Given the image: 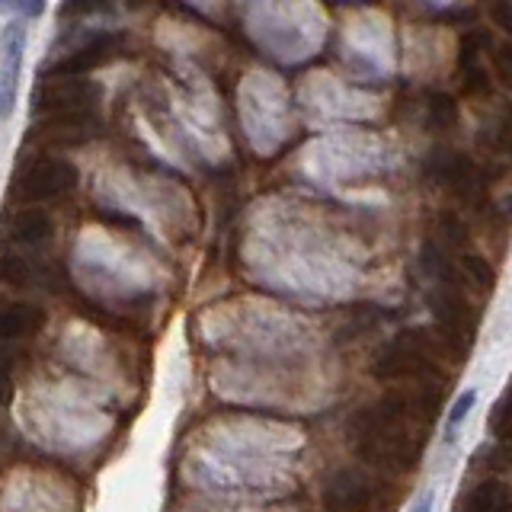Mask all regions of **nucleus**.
Masks as SVG:
<instances>
[{
	"mask_svg": "<svg viewBox=\"0 0 512 512\" xmlns=\"http://www.w3.org/2000/svg\"><path fill=\"white\" fill-rule=\"evenodd\" d=\"M0 7H10V0H0Z\"/></svg>",
	"mask_w": 512,
	"mask_h": 512,
	"instance_id": "nucleus-14",
	"label": "nucleus"
},
{
	"mask_svg": "<svg viewBox=\"0 0 512 512\" xmlns=\"http://www.w3.org/2000/svg\"><path fill=\"white\" fill-rule=\"evenodd\" d=\"M304 106L308 112L327 122H346V119H372L378 116V103L368 93L346 90L343 84H333L330 77L304 80Z\"/></svg>",
	"mask_w": 512,
	"mask_h": 512,
	"instance_id": "nucleus-5",
	"label": "nucleus"
},
{
	"mask_svg": "<svg viewBox=\"0 0 512 512\" xmlns=\"http://www.w3.org/2000/svg\"><path fill=\"white\" fill-rule=\"evenodd\" d=\"M10 7L20 10L26 20H36V16H42V10H45V0H10Z\"/></svg>",
	"mask_w": 512,
	"mask_h": 512,
	"instance_id": "nucleus-11",
	"label": "nucleus"
},
{
	"mask_svg": "<svg viewBox=\"0 0 512 512\" xmlns=\"http://www.w3.org/2000/svg\"><path fill=\"white\" fill-rule=\"evenodd\" d=\"M464 512H509V487L496 477L480 480L464 496Z\"/></svg>",
	"mask_w": 512,
	"mask_h": 512,
	"instance_id": "nucleus-8",
	"label": "nucleus"
},
{
	"mask_svg": "<svg viewBox=\"0 0 512 512\" xmlns=\"http://www.w3.org/2000/svg\"><path fill=\"white\" fill-rule=\"evenodd\" d=\"M240 122L256 151H276L288 135V100L279 77L256 71L240 84Z\"/></svg>",
	"mask_w": 512,
	"mask_h": 512,
	"instance_id": "nucleus-4",
	"label": "nucleus"
},
{
	"mask_svg": "<svg viewBox=\"0 0 512 512\" xmlns=\"http://www.w3.org/2000/svg\"><path fill=\"white\" fill-rule=\"evenodd\" d=\"M410 420H416V404L391 394L378 407L356 413V420L349 423V442L362 461L381 471L404 474L420 461V445L413 439Z\"/></svg>",
	"mask_w": 512,
	"mask_h": 512,
	"instance_id": "nucleus-1",
	"label": "nucleus"
},
{
	"mask_svg": "<svg viewBox=\"0 0 512 512\" xmlns=\"http://www.w3.org/2000/svg\"><path fill=\"white\" fill-rule=\"evenodd\" d=\"M432 503H436V496H432V493H423V500L416 503L413 512H432Z\"/></svg>",
	"mask_w": 512,
	"mask_h": 512,
	"instance_id": "nucleus-13",
	"label": "nucleus"
},
{
	"mask_svg": "<svg viewBox=\"0 0 512 512\" xmlns=\"http://www.w3.org/2000/svg\"><path fill=\"white\" fill-rule=\"evenodd\" d=\"M506 407H509V397L503 394L500 400H496V407H493V413H490V436L500 442V445H506V439H509V413H506Z\"/></svg>",
	"mask_w": 512,
	"mask_h": 512,
	"instance_id": "nucleus-10",
	"label": "nucleus"
},
{
	"mask_svg": "<svg viewBox=\"0 0 512 512\" xmlns=\"http://www.w3.org/2000/svg\"><path fill=\"white\" fill-rule=\"evenodd\" d=\"M7 397H10V375H7V368L0 365V407L7 404Z\"/></svg>",
	"mask_w": 512,
	"mask_h": 512,
	"instance_id": "nucleus-12",
	"label": "nucleus"
},
{
	"mask_svg": "<svg viewBox=\"0 0 512 512\" xmlns=\"http://www.w3.org/2000/svg\"><path fill=\"white\" fill-rule=\"evenodd\" d=\"M474 404H477V391H464L458 400H455V407H452V413H448V429H445V439L452 442L455 439V429L468 420V413L474 410Z\"/></svg>",
	"mask_w": 512,
	"mask_h": 512,
	"instance_id": "nucleus-9",
	"label": "nucleus"
},
{
	"mask_svg": "<svg viewBox=\"0 0 512 512\" xmlns=\"http://www.w3.org/2000/svg\"><path fill=\"white\" fill-rule=\"evenodd\" d=\"M23 52H26V29L20 23H10L0 39V119L13 116L16 90H20V71H23Z\"/></svg>",
	"mask_w": 512,
	"mask_h": 512,
	"instance_id": "nucleus-7",
	"label": "nucleus"
},
{
	"mask_svg": "<svg viewBox=\"0 0 512 512\" xmlns=\"http://www.w3.org/2000/svg\"><path fill=\"white\" fill-rule=\"evenodd\" d=\"M308 176L317 183L343 186L391 167V148L375 135H330L304 151Z\"/></svg>",
	"mask_w": 512,
	"mask_h": 512,
	"instance_id": "nucleus-2",
	"label": "nucleus"
},
{
	"mask_svg": "<svg viewBox=\"0 0 512 512\" xmlns=\"http://www.w3.org/2000/svg\"><path fill=\"white\" fill-rule=\"evenodd\" d=\"M253 36L282 61H301L314 55L324 39V16L308 0H285L269 10H260L250 20Z\"/></svg>",
	"mask_w": 512,
	"mask_h": 512,
	"instance_id": "nucleus-3",
	"label": "nucleus"
},
{
	"mask_svg": "<svg viewBox=\"0 0 512 512\" xmlns=\"http://www.w3.org/2000/svg\"><path fill=\"white\" fill-rule=\"evenodd\" d=\"M378 503V484L359 468H343L327 477L324 506L330 512H372Z\"/></svg>",
	"mask_w": 512,
	"mask_h": 512,
	"instance_id": "nucleus-6",
	"label": "nucleus"
}]
</instances>
